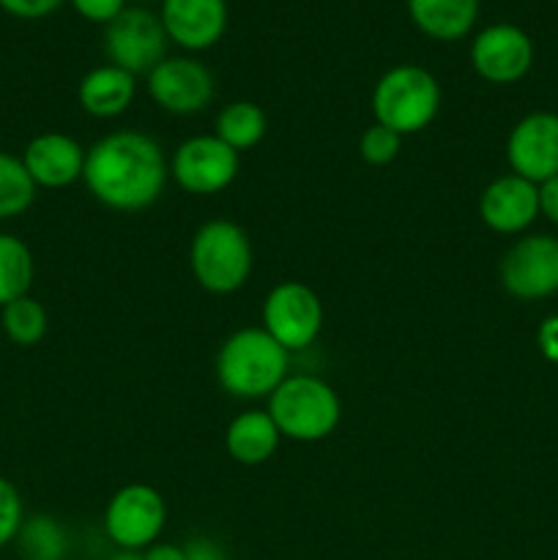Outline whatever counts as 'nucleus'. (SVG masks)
Masks as SVG:
<instances>
[{"mask_svg": "<svg viewBox=\"0 0 558 560\" xmlns=\"http://www.w3.org/2000/svg\"><path fill=\"white\" fill-rule=\"evenodd\" d=\"M279 430L268 410H244L230 421L224 432V448L239 465H263L277 454Z\"/></svg>", "mask_w": 558, "mask_h": 560, "instance_id": "nucleus-18", "label": "nucleus"}, {"mask_svg": "<svg viewBox=\"0 0 558 560\" xmlns=\"http://www.w3.org/2000/svg\"><path fill=\"white\" fill-rule=\"evenodd\" d=\"M479 217L492 233H523L539 217V186L514 173L501 175L481 191Z\"/></svg>", "mask_w": 558, "mask_h": 560, "instance_id": "nucleus-14", "label": "nucleus"}, {"mask_svg": "<svg viewBox=\"0 0 558 560\" xmlns=\"http://www.w3.org/2000/svg\"><path fill=\"white\" fill-rule=\"evenodd\" d=\"M36 189L22 159L0 151V222L22 217L36 200Z\"/></svg>", "mask_w": 558, "mask_h": 560, "instance_id": "nucleus-23", "label": "nucleus"}, {"mask_svg": "<svg viewBox=\"0 0 558 560\" xmlns=\"http://www.w3.org/2000/svg\"><path fill=\"white\" fill-rule=\"evenodd\" d=\"M170 175L189 195H219L239 175V153L224 145L217 135L189 137L175 148L170 159Z\"/></svg>", "mask_w": 558, "mask_h": 560, "instance_id": "nucleus-9", "label": "nucleus"}, {"mask_svg": "<svg viewBox=\"0 0 558 560\" xmlns=\"http://www.w3.org/2000/svg\"><path fill=\"white\" fill-rule=\"evenodd\" d=\"M399 148H403V135L386 129L381 124H372L370 129H364L359 140V153L367 164L372 167H383V164H392L399 156Z\"/></svg>", "mask_w": 558, "mask_h": 560, "instance_id": "nucleus-25", "label": "nucleus"}, {"mask_svg": "<svg viewBox=\"0 0 558 560\" xmlns=\"http://www.w3.org/2000/svg\"><path fill=\"white\" fill-rule=\"evenodd\" d=\"M263 328L288 353L310 348L323 328L321 299L304 282H279L263 304Z\"/></svg>", "mask_w": 558, "mask_h": 560, "instance_id": "nucleus-8", "label": "nucleus"}, {"mask_svg": "<svg viewBox=\"0 0 558 560\" xmlns=\"http://www.w3.org/2000/svg\"><path fill=\"white\" fill-rule=\"evenodd\" d=\"M266 113L255 102H233L217 115V137L235 153L255 148L266 137Z\"/></svg>", "mask_w": 558, "mask_h": 560, "instance_id": "nucleus-21", "label": "nucleus"}, {"mask_svg": "<svg viewBox=\"0 0 558 560\" xmlns=\"http://www.w3.org/2000/svg\"><path fill=\"white\" fill-rule=\"evenodd\" d=\"M252 241L235 222L213 219L195 233L189 246V268L202 290L213 295L235 293L252 273Z\"/></svg>", "mask_w": 558, "mask_h": 560, "instance_id": "nucleus-4", "label": "nucleus"}, {"mask_svg": "<svg viewBox=\"0 0 558 560\" xmlns=\"http://www.w3.org/2000/svg\"><path fill=\"white\" fill-rule=\"evenodd\" d=\"M0 323H3V334L20 348H31L38 345L47 334V310L38 304L31 295H22V299L11 301L0 310Z\"/></svg>", "mask_w": 558, "mask_h": 560, "instance_id": "nucleus-24", "label": "nucleus"}, {"mask_svg": "<svg viewBox=\"0 0 558 560\" xmlns=\"http://www.w3.org/2000/svg\"><path fill=\"white\" fill-rule=\"evenodd\" d=\"M438 109H441L438 80L414 63H399L388 69L372 91L375 124L397 135H416L427 129L435 120Z\"/></svg>", "mask_w": 558, "mask_h": 560, "instance_id": "nucleus-5", "label": "nucleus"}, {"mask_svg": "<svg viewBox=\"0 0 558 560\" xmlns=\"http://www.w3.org/2000/svg\"><path fill=\"white\" fill-rule=\"evenodd\" d=\"M539 213L550 219L553 224H558V175L539 184Z\"/></svg>", "mask_w": 558, "mask_h": 560, "instance_id": "nucleus-30", "label": "nucleus"}, {"mask_svg": "<svg viewBox=\"0 0 558 560\" xmlns=\"http://www.w3.org/2000/svg\"><path fill=\"white\" fill-rule=\"evenodd\" d=\"M507 162L514 175L545 184L558 175V115L531 113L514 124L507 140Z\"/></svg>", "mask_w": 558, "mask_h": 560, "instance_id": "nucleus-11", "label": "nucleus"}, {"mask_svg": "<svg viewBox=\"0 0 558 560\" xmlns=\"http://www.w3.org/2000/svg\"><path fill=\"white\" fill-rule=\"evenodd\" d=\"M170 164L162 145L142 131L124 129L102 137L88 148L85 180L88 191L109 211H146L162 197L167 186Z\"/></svg>", "mask_w": 558, "mask_h": 560, "instance_id": "nucleus-1", "label": "nucleus"}, {"mask_svg": "<svg viewBox=\"0 0 558 560\" xmlns=\"http://www.w3.org/2000/svg\"><path fill=\"white\" fill-rule=\"evenodd\" d=\"M167 31L162 20L146 9H124L104 31V52L109 63L129 74H151L167 52Z\"/></svg>", "mask_w": 558, "mask_h": 560, "instance_id": "nucleus-7", "label": "nucleus"}, {"mask_svg": "<svg viewBox=\"0 0 558 560\" xmlns=\"http://www.w3.org/2000/svg\"><path fill=\"white\" fill-rule=\"evenodd\" d=\"M85 153L88 151H82L74 137L60 135V131H44L27 142L20 159L33 184L42 186V189H63V186H71L82 178Z\"/></svg>", "mask_w": 558, "mask_h": 560, "instance_id": "nucleus-15", "label": "nucleus"}, {"mask_svg": "<svg viewBox=\"0 0 558 560\" xmlns=\"http://www.w3.org/2000/svg\"><path fill=\"white\" fill-rule=\"evenodd\" d=\"M16 547L25 560H66L69 558V534L49 514H36L22 523Z\"/></svg>", "mask_w": 558, "mask_h": 560, "instance_id": "nucleus-22", "label": "nucleus"}, {"mask_svg": "<svg viewBox=\"0 0 558 560\" xmlns=\"http://www.w3.org/2000/svg\"><path fill=\"white\" fill-rule=\"evenodd\" d=\"M290 353L266 328H241L230 334L217 353V381L230 397H271L288 377Z\"/></svg>", "mask_w": 558, "mask_h": 560, "instance_id": "nucleus-2", "label": "nucleus"}, {"mask_svg": "<svg viewBox=\"0 0 558 560\" xmlns=\"http://www.w3.org/2000/svg\"><path fill=\"white\" fill-rule=\"evenodd\" d=\"M33 277H36V262L25 241L11 233H0V310L31 293Z\"/></svg>", "mask_w": 558, "mask_h": 560, "instance_id": "nucleus-20", "label": "nucleus"}, {"mask_svg": "<svg viewBox=\"0 0 558 560\" xmlns=\"http://www.w3.org/2000/svg\"><path fill=\"white\" fill-rule=\"evenodd\" d=\"M71 5L77 9V14H82L91 22H113L120 11L126 9V0H71Z\"/></svg>", "mask_w": 558, "mask_h": 560, "instance_id": "nucleus-27", "label": "nucleus"}, {"mask_svg": "<svg viewBox=\"0 0 558 560\" xmlns=\"http://www.w3.org/2000/svg\"><path fill=\"white\" fill-rule=\"evenodd\" d=\"M162 25L170 42L200 52L213 47L228 27L224 0H162Z\"/></svg>", "mask_w": 558, "mask_h": 560, "instance_id": "nucleus-16", "label": "nucleus"}, {"mask_svg": "<svg viewBox=\"0 0 558 560\" xmlns=\"http://www.w3.org/2000/svg\"><path fill=\"white\" fill-rule=\"evenodd\" d=\"M63 0H0V9L20 20H42V16L53 14Z\"/></svg>", "mask_w": 558, "mask_h": 560, "instance_id": "nucleus-28", "label": "nucleus"}, {"mask_svg": "<svg viewBox=\"0 0 558 560\" xmlns=\"http://www.w3.org/2000/svg\"><path fill=\"white\" fill-rule=\"evenodd\" d=\"M408 14L425 36L457 42L476 25L479 0H408Z\"/></svg>", "mask_w": 558, "mask_h": 560, "instance_id": "nucleus-19", "label": "nucleus"}, {"mask_svg": "<svg viewBox=\"0 0 558 560\" xmlns=\"http://www.w3.org/2000/svg\"><path fill=\"white\" fill-rule=\"evenodd\" d=\"M501 284L520 301H539L558 293V238H520L501 260Z\"/></svg>", "mask_w": 558, "mask_h": 560, "instance_id": "nucleus-10", "label": "nucleus"}, {"mask_svg": "<svg viewBox=\"0 0 558 560\" xmlns=\"http://www.w3.org/2000/svg\"><path fill=\"white\" fill-rule=\"evenodd\" d=\"M148 93L170 115H197L213 102V74L195 58H164L148 74Z\"/></svg>", "mask_w": 558, "mask_h": 560, "instance_id": "nucleus-13", "label": "nucleus"}, {"mask_svg": "<svg viewBox=\"0 0 558 560\" xmlns=\"http://www.w3.org/2000/svg\"><path fill=\"white\" fill-rule=\"evenodd\" d=\"M135 74L118 69V66H96L82 77L77 88L82 109L93 118H118L135 102Z\"/></svg>", "mask_w": 558, "mask_h": 560, "instance_id": "nucleus-17", "label": "nucleus"}, {"mask_svg": "<svg viewBox=\"0 0 558 560\" xmlns=\"http://www.w3.org/2000/svg\"><path fill=\"white\" fill-rule=\"evenodd\" d=\"M186 560H228V552L219 541L206 539V536H197V539L186 541L184 545Z\"/></svg>", "mask_w": 558, "mask_h": 560, "instance_id": "nucleus-29", "label": "nucleus"}, {"mask_svg": "<svg viewBox=\"0 0 558 560\" xmlns=\"http://www.w3.org/2000/svg\"><path fill=\"white\" fill-rule=\"evenodd\" d=\"M167 523V503L153 487L126 485L104 509V534L124 552H140L156 545Z\"/></svg>", "mask_w": 558, "mask_h": 560, "instance_id": "nucleus-6", "label": "nucleus"}, {"mask_svg": "<svg viewBox=\"0 0 558 560\" xmlns=\"http://www.w3.org/2000/svg\"><path fill=\"white\" fill-rule=\"evenodd\" d=\"M109 560H142V552H124V550H120L118 556H113Z\"/></svg>", "mask_w": 558, "mask_h": 560, "instance_id": "nucleus-32", "label": "nucleus"}, {"mask_svg": "<svg viewBox=\"0 0 558 560\" xmlns=\"http://www.w3.org/2000/svg\"><path fill=\"white\" fill-rule=\"evenodd\" d=\"M142 560H186V552L178 545H151L142 552Z\"/></svg>", "mask_w": 558, "mask_h": 560, "instance_id": "nucleus-31", "label": "nucleus"}, {"mask_svg": "<svg viewBox=\"0 0 558 560\" xmlns=\"http://www.w3.org/2000/svg\"><path fill=\"white\" fill-rule=\"evenodd\" d=\"M470 63L481 80L492 85H512L528 74L534 63V44L518 25H490L470 44Z\"/></svg>", "mask_w": 558, "mask_h": 560, "instance_id": "nucleus-12", "label": "nucleus"}, {"mask_svg": "<svg viewBox=\"0 0 558 560\" xmlns=\"http://www.w3.org/2000/svg\"><path fill=\"white\" fill-rule=\"evenodd\" d=\"M268 416L279 435L290 441L315 443L332 435L342 419L337 392L315 375L284 377L268 397Z\"/></svg>", "mask_w": 558, "mask_h": 560, "instance_id": "nucleus-3", "label": "nucleus"}, {"mask_svg": "<svg viewBox=\"0 0 558 560\" xmlns=\"http://www.w3.org/2000/svg\"><path fill=\"white\" fill-rule=\"evenodd\" d=\"M22 523H25V509L16 487L0 476V550L16 541Z\"/></svg>", "mask_w": 558, "mask_h": 560, "instance_id": "nucleus-26", "label": "nucleus"}]
</instances>
